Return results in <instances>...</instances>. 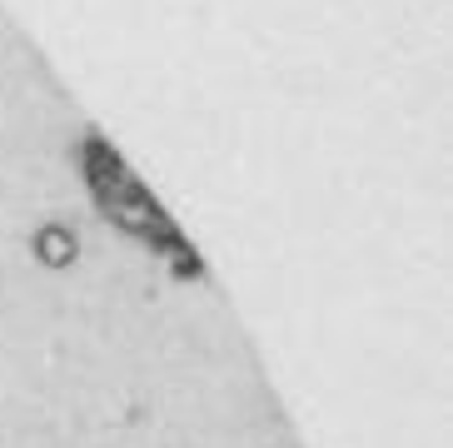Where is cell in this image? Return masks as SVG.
Listing matches in <instances>:
<instances>
[{"instance_id": "cell-1", "label": "cell", "mask_w": 453, "mask_h": 448, "mask_svg": "<svg viewBox=\"0 0 453 448\" xmlns=\"http://www.w3.org/2000/svg\"><path fill=\"white\" fill-rule=\"evenodd\" d=\"M35 254H41L50 269H60V264L75 259V235H70L65 224H45L41 235H35Z\"/></svg>"}]
</instances>
